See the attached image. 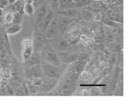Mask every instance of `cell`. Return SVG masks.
<instances>
[{
  "instance_id": "2e32d148",
  "label": "cell",
  "mask_w": 131,
  "mask_h": 104,
  "mask_svg": "<svg viewBox=\"0 0 131 104\" xmlns=\"http://www.w3.org/2000/svg\"><path fill=\"white\" fill-rule=\"evenodd\" d=\"M14 12L12 11H7L5 14H4L3 20L4 22L7 24H10L13 22V19H14Z\"/></svg>"
},
{
  "instance_id": "52a82bcc",
  "label": "cell",
  "mask_w": 131,
  "mask_h": 104,
  "mask_svg": "<svg viewBox=\"0 0 131 104\" xmlns=\"http://www.w3.org/2000/svg\"><path fill=\"white\" fill-rule=\"evenodd\" d=\"M58 80L52 79L46 77L45 79L42 80L41 85L39 86V90L41 91H49L53 89L55 85L57 83Z\"/></svg>"
},
{
  "instance_id": "d6986e66",
  "label": "cell",
  "mask_w": 131,
  "mask_h": 104,
  "mask_svg": "<svg viewBox=\"0 0 131 104\" xmlns=\"http://www.w3.org/2000/svg\"><path fill=\"white\" fill-rule=\"evenodd\" d=\"M9 7V3L7 0H0V8L4 9L5 8Z\"/></svg>"
},
{
  "instance_id": "8fae6325",
  "label": "cell",
  "mask_w": 131,
  "mask_h": 104,
  "mask_svg": "<svg viewBox=\"0 0 131 104\" xmlns=\"http://www.w3.org/2000/svg\"><path fill=\"white\" fill-rule=\"evenodd\" d=\"M30 73H31L32 76L33 77V79H35V78H42V77L43 72L40 63L30 66Z\"/></svg>"
},
{
  "instance_id": "3957f363",
  "label": "cell",
  "mask_w": 131,
  "mask_h": 104,
  "mask_svg": "<svg viewBox=\"0 0 131 104\" xmlns=\"http://www.w3.org/2000/svg\"><path fill=\"white\" fill-rule=\"evenodd\" d=\"M32 39L34 46V51L38 53L47 44V38L45 34L39 27L35 28L33 31V38Z\"/></svg>"
},
{
  "instance_id": "603a6c76",
  "label": "cell",
  "mask_w": 131,
  "mask_h": 104,
  "mask_svg": "<svg viewBox=\"0 0 131 104\" xmlns=\"http://www.w3.org/2000/svg\"><path fill=\"white\" fill-rule=\"evenodd\" d=\"M95 1H100V0H95Z\"/></svg>"
},
{
  "instance_id": "7c38bea8",
  "label": "cell",
  "mask_w": 131,
  "mask_h": 104,
  "mask_svg": "<svg viewBox=\"0 0 131 104\" xmlns=\"http://www.w3.org/2000/svg\"><path fill=\"white\" fill-rule=\"evenodd\" d=\"M41 61H42V60H41L40 56H39V53L35 51L32 53V55L30 56V57L25 61V63L30 67L33 65L39 63Z\"/></svg>"
},
{
  "instance_id": "30bf717a",
  "label": "cell",
  "mask_w": 131,
  "mask_h": 104,
  "mask_svg": "<svg viewBox=\"0 0 131 104\" xmlns=\"http://www.w3.org/2000/svg\"><path fill=\"white\" fill-rule=\"evenodd\" d=\"M22 29V26L21 24H17V23H12L7 27V29H5V33L7 36L10 35L17 34L19 33Z\"/></svg>"
},
{
  "instance_id": "ba28073f",
  "label": "cell",
  "mask_w": 131,
  "mask_h": 104,
  "mask_svg": "<svg viewBox=\"0 0 131 104\" xmlns=\"http://www.w3.org/2000/svg\"><path fill=\"white\" fill-rule=\"evenodd\" d=\"M72 21V19L66 17L60 14L57 17V26H58L59 31H61L62 34L64 33V31H66L67 28L68 27V26Z\"/></svg>"
},
{
  "instance_id": "277c9868",
  "label": "cell",
  "mask_w": 131,
  "mask_h": 104,
  "mask_svg": "<svg viewBox=\"0 0 131 104\" xmlns=\"http://www.w3.org/2000/svg\"><path fill=\"white\" fill-rule=\"evenodd\" d=\"M21 44H22V59H23V61L25 62L34 52L32 39L29 37L25 38L22 41Z\"/></svg>"
},
{
  "instance_id": "44dd1931",
  "label": "cell",
  "mask_w": 131,
  "mask_h": 104,
  "mask_svg": "<svg viewBox=\"0 0 131 104\" xmlns=\"http://www.w3.org/2000/svg\"><path fill=\"white\" fill-rule=\"evenodd\" d=\"M7 1H8V3H9V5H12V4L15 3L17 0H7Z\"/></svg>"
},
{
  "instance_id": "7402d4cb",
  "label": "cell",
  "mask_w": 131,
  "mask_h": 104,
  "mask_svg": "<svg viewBox=\"0 0 131 104\" xmlns=\"http://www.w3.org/2000/svg\"><path fill=\"white\" fill-rule=\"evenodd\" d=\"M24 1H25V3L34 4V1H35V0H24Z\"/></svg>"
},
{
  "instance_id": "6da1fadb",
  "label": "cell",
  "mask_w": 131,
  "mask_h": 104,
  "mask_svg": "<svg viewBox=\"0 0 131 104\" xmlns=\"http://www.w3.org/2000/svg\"><path fill=\"white\" fill-rule=\"evenodd\" d=\"M41 60L45 62L50 63L56 66H59L60 59L57 52L54 48L48 44H46L39 52Z\"/></svg>"
},
{
  "instance_id": "9a60e30c",
  "label": "cell",
  "mask_w": 131,
  "mask_h": 104,
  "mask_svg": "<svg viewBox=\"0 0 131 104\" xmlns=\"http://www.w3.org/2000/svg\"><path fill=\"white\" fill-rule=\"evenodd\" d=\"M23 12L28 16H32L35 12L34 4L25 3V2L24 7H23Z\"/></svg>"
},
{
  "instance_id": "9c48e42d",
  "label": "cell",
  "mask_w": 131,
  "mask_h": 104,
  "mask_svg": "<svg viewBox=\"0 0 131 104\" xmlns=\"http://www.w3.org/2000/svg\"><path fill=\"white\" fill-rule=\"evenodd\" d=\"M54 11L50 7L49 10L47 11V15L45 16L44 20H43L42 22L41 23V24L39 25V27H39L43 32H45V31L46 30L47 27L49 26V24L51 23V21H52V19H54Z\"/></svg>"
},
{
  "instance_id": "e0dca14e",
  "label": "cell",
  "mask_w": 131,
  "mask_h": 104,
  "mask_svg": "<svg viewBox=\"0 0 131 104\" xmlns=\"http://www.w3.org/2000/svg\"><path fill=\"white\" fill-rule=\"evenodd\" d=\"M49 7L53 11H57L60 8V0H47Z\"/></svg>"
},
{
  "instance_id": "ffe728a7",
  "label": "cell",
  "mask_w": 131,
  "mask_h": 104,
  "mask_svg": "<svg viewBox=\"0 0 131 104\" xmlns=\"http://www.w3.org/2000/svg\"><path fill=\"white\" fill-rule=\"evenodd\" d=\"M4 14V9H1V8H0V19H3Z\"/></svg>"
},
{
  "instance_id": "ac0fdd59",
  "label": "cell",
  "mask_w": 131,
  "mask_h": 104,
  "mask_svg": "<svg viewBox=\"0 0 131 104\" xmlns=\"http://www.w3.org/2000/svg\"><path fill=\"white\" fill-rule=\"evenodd\" d=\"M22 20V14L19 12H17L14 14V19H13V22L12 23H17V24H21V21Z\"/></svg>"
},
{
  "instance_id": "5b68a950",
  "label": "cell",
  "mask_w": 131,
  "mask_h": 104,
  "mask_svg": "<svg viewBox=\"0 0 131 104\" xmlns=\"http://www.w3.org/2000/svg\"><path fill=\"white\" fill-rule=\"evenodd\" d=\"M58 31H59V29H58V26H57V18L54 17L52 21H51V23L47 27L46 30L44 32L47 40H50L52 38H53L54 36L56 34Z\"/></svg>"
},
{
  "instance_id": "7a4b0ae2",
  "label": "cell",
  "mask_w": 131,
  "mask_h": 104,
  "mask_svg": "<svg viewBox=\"0 0 131 104\" xmlns=\"http://www.w3.org/2000/svg\"><path fill=\"white\" fill-rule=\"evenodd\" d=\"M43 74L47 78L59 80L60 78V70L58 66L42 61L40 62Z\"/></svg>"
},
{
  "instance_id": "5bb4252c",
  "label": "cell",
  "mask_w": 131,
  "mask_h": 104,
  "mask_svg": "<svg viewBox=\"0 0 131 104\" xmlns=\"http://www.w3.org/2000/svg\"><path fill=\"white\" fill-rule=\"evenodd\" d=\"M59 14L66 17L73 19L79 14V11L77 10V9H67L64 10L60 11L59 12Z\"/></svg>"
},
{
  "instance_id": "4fadbf2b",
  "label": "cell",
  "mask_w": 131,
  "mask_h": 104,
  "mask_svg": "<svg viewBox=\"0 0 131 104\" xmlns=\"http://www.w3.org/2000/svg\"><path fill=\"white\" fill-rule=\"evenodd\" d=\"M24 4H25V1L24 0H17L16 2L14 3L13 4L10 5V9L14 13H17V12H19L23 14V7H24Z\"/></svg>"
},
{
  "instance_id": "8992f818",
  "label": "cell",
  "mask_w": 131,
  "mask_h": 104,
  "mask_svg": "<svg viewBox=\"0 0 131 104\" xmlns=\"http://www.w3.org/2000/svg\"><path fill=\"white\" fill-rule=\"evenodd\" d=\"M49 9H50L49 6H47L46 4H42L38 7V9L36 11L35 20L38 27H39V25L41 24V23L44 20L45 16L47 14V11L49 10Z\"/></svg>"
}]
</instances>
